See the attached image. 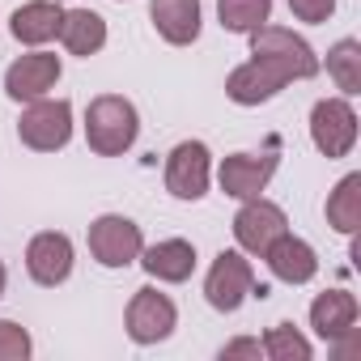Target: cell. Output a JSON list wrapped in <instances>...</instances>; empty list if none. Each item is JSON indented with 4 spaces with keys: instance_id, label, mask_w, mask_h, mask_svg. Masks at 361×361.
I'll list each match as a JSON object with an SVG mask.
<instances>
[{
    "instance_id": "12",
    "label": "cell",
    "mask_w": 361,
    "mask_h": 361,
    "mask_svg": "<svg viewBox=\"0 0 361 361\" xmlns=\"http://www.w3.org/2000/svg\"><path fill=\"white\" fill-rule=\"evenodd\" d=\"M26 272L35 285L56 289L73 276V238L60 230H43L26 243Z\"/></svg>"
},
{
    "instance_id": "5",
    "label": "cell",
    "mask_w": 361,
    "mask_h": 361,
    "mask_svg": "<svg viewBox=\"0 0 361 361\" xmlns=\"http://www.w3.org/2000/svg\"><path fill=\"white\" fill-rule=\"evenodd\" d=\"M204 298L213 310L234 314L247 298H255V268L243 251H221L204 276Z\"/></svg>"
},
{
    "instance_id": "8",
    "label": "cell",
    "mask_w": 361,
    "mask_h": 361,
    "mask_svg": "<svg viewBox=\"0 0 361 361\" xmlns=\"http://www.w3.org/2000/svg\"><path fill=\"white\" fill-rule=\"evenodd\" d=\"M310 140L323 157H348L357 145V111L348 98H319L310 106Z\"/></svg>"
},
{
    "instance_id": "27",
    "label": "cell",
    "mask_w": 361,
    "mask_h": 361,
    "mask_svg": "<svg viewBox=\"0 0 361 361\" xmlns=\"http://www.w3.org/2000/svg\"><path fill=\"white\" fill-rule=\"evenodd\" d=\"M5 281H9V272H5V264H0V298H5Z\"/></svg>"
},
{
    "instance_id": "20",
    "label": "cell",
    "mask_w": 361,
    "mask_h": 361,
    "mask_svg": "<svg viewBox=\"0 0 361 361\" xmlns=\"http://www.w3.org/2000/svg\"><path fill=\"white\" fill-rule=\"evenodd\" d=\"M327 226L340 234L361 230V174H344L336 183V192L327 196Z\"/></svg>"
},
{
    "instance_id": "19",
    "label": "cell",
    "mask_w": 361,
    "mask_h": 361,
    "mask_svg": "<svg viewBox=\"0 0 361 361\" xmlns=\"http://www.w3.org/2000/svg\"><path fill=\"white\" fill-rule=\"evenodd\" d=\"M56 39L64 43L68 56L90 60V56H98L106 47V22L94 9H64V22H60V35Z\"/></svg>"
},
{
    "instance_id": "17",
    "label": "cell",
    "mask_w": 361,
    "mask_h": 361,
    "mask_svg": "<svg viewBox=\"0 0 361 361\" xmlns=\"http://www.w3.org/2000/svg\"><path fill=\"white\" fill-rule=\"evenodd\" d=\"M357 319H361V302L348 293V289H327V293H319L314 302H310V327H314V336L319 340H340L348 327H357Z\"/></svg>"
},
{
    "instance_id": "10",
    "label": "cell",
    "mask_w": 361,
    "mask_h": 361,
    "mask_svg": "<svg viewBox=\"0 0 361 361\" xmlns=\"http://www.w3.org/2000/svg\"><path fill=\"white\" fill-rule=\"evenodd\" d=\"M123 323H128L132 344H161L178 327V310H174V302L166 293H157L153 285H145V289L132 293Z\"/></svg>"
},
{
    "instance_id": "7",
    "label": "cell",
    "mask_w": 361,
    "mask_h": 361,
    "mask_svg": "<svg viewBox=\"0 0 361 361\" xmlns=\"http://www.w3.org/2000/svg\"><path fill=\"white\" fill-rule=\"evenodd\" d=\"M145 251V234L132 217L123 213H102L94 226H90V255L102 264V268H128L136 264Z\"/></svg>"
},
{
    "instance_id": "6",
    "label": "cell",
    "mask_w": 361,
    "mask_h": 361,
    "mask_svg": "<svg viewBox=\"0 0 361 361\" xmlns=\"http://www.w3.org/2000/svg\"><path fill=\"white\" fill-rule=\"evenodd\" d=\"M213 178V153L204 140H178L166 157V192L174 200H204Z\"/></svg>"
},
{
    "instance_id": "23",
    "label": "cell",
    "mask_w": 361,
    "mask_h": 361,
    "mask_svg": "<svg viewBox=\"0 0 361 361\" xmlns=\"http://www.w3.org/2000/svg\"><path fill=\"white\" fill-rule=\"evenodd\" d=\"M259 344H264V357H272V361H310V357H314L310 340H306L293 323L268 327V336H264Z\"/></svg>"
},
{
    "instance_id": "1",
    "label": "cell",
    "mask_w": 361,
    "mask_h": 361,
    "mask_svg": "<svg viewBox=\"0 0 361 361\" xmlns=\"http://www.w3.org/2000/svg\"><path fill=\"white\" fill-rule=\"evenodd\" d=\"M140 136V115L123 94H98L85 106V140L98 157H123Z\"/></svg>"
},
{
    "instance_id": "3",
    "label": "cell",
    "mask_w": 361,
    "mask_h": 361,
    "mask_svg": "<svg viewBox=\"0 0 361 361\" xmlns=\"http://www.w3.org/2000/svg\"><path fill=\"white\" fill-rule=\"evenodd\" d=\"M18 136L35 153H56L73 140V102L68 98H35L18 119Z\"/></svg>"
},
{
    "instance_id": "21",
    "label": "cell",
    "mask_w": 361,
    "mask_h": 361,
    "mask_svg": "<svg viewBox=\"0 0 361 361\" xmlns=\"http://www.w3.org/2000/svg\"><path fill=\"white\" fill-rule=\"evenodd\" d=\"M327 73H331V81L340 85L344 98L361 94V43L357 39H340L327 51Z\"/></svg>"
},
{
    "instance_id": "16",
    "label": "cell",
    "mask_w": 361,
    "mask_h": 361,
    "mask_svg": "<svg viewBox=\"0 0 361 361\" xmlns=\"http://www.w3.org/2000/svg\"><path fill=\"white\" fill-rule=\"evenodd\" d=\"M140 268L153 276V281H166V285H183L192 272H196V247L188 238H161L153 247L140 251Z\"/></svg>"
},
{
    "instance_id": "15",
    "label": "cell",
    "mask_w": 361,
    "mask_h": 361,
    "mask_svg": "<svg viewBox=\"0 0 361 361\" xmlns=\"http://www.w3.org/2000/svg\"><path fill=\"white\" fill-rule=\"evenodd\" d=\"M149 18H153V30L170 43V47H188L200 39V0H153L149 5Z\"/></svg>"
},
{
    "instance_id": "18",
    "label": "cell",
    "mask_w": 361,
    "mask_h": 361,
    "mask_svg": "<svg viewBox=\"0 0 361 361\" xmlns=\"http://www.w3.org/2000/svg\"><path fill=\"white\" fill-rule=\"evenodd\" d=\"M60 22H64V5H56V0H30V5H22L9 18V30H13L18 43L43 47L60 35Z\"/></svg>"
},
{
    "instance_id": "24",
    "label": "cell",
    "mask_w": 361,
    "mask_h": 361,
    "mask_svg": "<svg viewBox=\"0 0 361 361\" xmlns=\"http://www.w3.org/2000/svg\"><path fill=\"white\" fill-rule=\"evenodd\" d=\"M35 353V340L26 327H18L13 319H0V361H26Z\"/></svg>"
},
{
    "instance_id": "22",
    "label": "cell",
    "mask_w": 361,
    "mask_h": 361,
    "mask_svg": "<svg viewBox=\"0 0 361 361\" xmlns=\"http://www.w3.org/2000/svg\"><path fill=\"white\" fill-rule=\"evenodd\" d=\"M217 18L230 35H251L272 18V0H217Z\"/></svg>"
},
{
    "instance_id": "9",
    "label": "cell",
    "mask_w": 361,
    "mask_h": 361,
    "mask_svg": "<svg viewBox=\"0 0 361 361\" xmlns=\"http://www.w3.org/2000/svg\"><path fill=\"white\" fill-rule=\"evenodd\" d=\"M285 230H289L285 209L272 204V200H264V196L243 200V209H238V217H234V243H238L243 255H255V259H259Z\"/></svg>"
},
{
    "instance_id": "26",
    "label": "cell",
    "mask_w": 361,
    "mask_h": 361,
    "mask_svg": "<svg viewBox=\"0 0 361 361\" xmlns=\"http://www.w3.org/2000/svg\"><path fill=\"white\" fill-rule=\"evenodd\" d=\"M259 357H264V344L255 336H238L221 348V361H259Z\"/></svg>"
},
{
    "instance_id": "25",
    "label": "cell",
    "mask_w": 361,
    "mask_h": 361,
    "mask_svg": "<svg viewBox=\"0 0 361 361\" xmlns=\"http://www.w3.org/2000/svg\"><path fill=\"white\" fill-rule=\"evenodd\" d=\"M289 13L306 26H323L336 13V0H289Z\"/></svg>"
},
{
    "instance_id": "2",
    "label": "cell",
    "mask_w": 361,
    "mask_h": 361,
    "mask_svg": "<svg viewBox=\"0 0 361 361\" xmlns=\"http://www.w3.org/2000/svg\"><path fill=\"white\" fill-rule=\"evenodd\" d=\"M251 39V56H259V60H268V64H276L289 81H310V77H319V56H314V47L302 39V35H293V30H285V26H259V30H251L247 35Z\"/></svg>"
},
{
    "instance_id": "4",
    "label": "cell",
    "mask_w": 361,
    "mask_h": 361,
    "mask_svg": "<svg viewBox=\"0 0 361 361\" xmlns=\"http://www.w3.org/2000/svg\"><path fill=\"white\" fill-rule=\"evenodd\" d=\"M276 149H281V140L272 136L264 153H230V157L221 161V170H217L221 192L234 196V200H255V196H264L268 183H272V174H276V166H281V153H276Z\"/></svg>"
},
{
    "instance_id": "14",
    "label": "cell",
    "mask_w": 361,
    "mask_h": 361,
    "mask_svg": "<svg viewBox=\"0 0 361 361\" xmlns=\"http://www.w3.org/2000/svg\"><path fill=\"white\" fill-rule=\"evenodd\" d=\"M264 264H268V272L276 276V281H285V285H306V281H314V272H319V255H314V247L306 243V238H298V234H281L264 255H259Z\"/></svg>"
},
{
    "instance_id": "13",
    "label": "cell",
    "mask_w": 361,
    "mask_h": 361,
    "mask_svg": "<svg viewBox=\"0 0 361 361\" xmlns=\"http://www.w3.org/2000/svg\"><path fill=\"white\" fill-rule=\"evenodd\" d=\"M285 85H289V77H285L276 64L259 60V56H251L247 64H238V68L226 77V94H230V102H238V106H259V102H272Z\"/></svg>"
},
{
    "instance_id": "11",
    "label": "cell",
    "mask_w": 361,
    "mask_h": 361,
    "mask_svg": "<svg viewBox=\"0 0 361 361\" xmlns=\"http://www.w3.org/2000/svg\"><path fill=\"white\" fill-rule=\"evenodd\" d=\"M64 64L60 56L51 51H30V56H18L9 68H5V94L13 102H35V98H47L60 81Z\"/></svg>"
}]
</instances>
